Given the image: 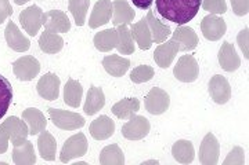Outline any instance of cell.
<instances>
[{
  "instance_id": "cell-22",
  "label": "cell",
  "mask_w": 249,
  "mask_h": 165,
  "mask_svg": "<svg viewBox=\"0 0 249 165\" xmlns=\"http://www.w3.org/2000/svg\"><path fill=\"white\" fill-rule=\"evenodd\" d=\"M134 17H136V13L126 0L112 1V24L114 25H129Z\"/></svg>"
},
{
  "instance_id": "cell-33",
  "label": "cell",
  "mask_w": 249,
  "mask_h": 165,
  "mask_svg": "<svg viewBox=\"0 0 249 165\" xmlns=\"http://www.w3.org/2000/svg\"><path fill=\"white\" fill-rule=\"evenodd\" d=\"M82 95H83V88L78 80L70 78L64 87V102L71 106L73 109L79 107L80 101H82Z\"/></svg>"
},
{
  "instance_id": "cell-23",
  "label": "cell",
  "mask_w": 249,
  "mask_h": 165,
  "mask_svg": "<svg viewBox=\"0 0 249 165\" xmlns=\"http://www.w3.org/2000/svg\"><path fill=\"white\" fill-rule=\"evenodd\" d=\"M22 120L27 122L29 128V135H39L42 131L46 130L47 121L45 119V114L35 107H28L22 112Z\"/></svg>"
},
{
  "instance_id": "cell-17",
  "label": "cell",
  "mask_w": 249,
  "mask_h": 165,
  "mask_svg": "<svg viewBox=\"0 0 249 165\" xmlns=\"http://www.w3.org/2000/svg\"><path fill=\"white\" fill-rule=\"evenodd\" d=\"M111 17H112V1L98 0L90 14L89 26L91 29H97L100 26L108 24L111 21Z\"/></svg>"
},
{
  "instance_id": "cell-14",
  "label": "cell",
  "mask_w": 249,
  "mask_h": 165,
  "mask_svg": "<svg viewBox=\"0 0 249 165\" xmlns=\"http://www.w3.org/2000/svg\"><path fill=\"white\" fill-rule=\"evenodd\" d=\"M60 77L55 73H46L37 81V94L46 101H55L60 95Z\"/></svg>"
},
{
  "instance_id": "cell-18",
  "label": "cell",
  "mask_w": 249,
  "mask_h": 165,
  "mask_svg": "<svg viewBox=\"0 0 249 165\" xmlns=\"http://www.w3.org/2000/svg\"><path fill=\"white\" fill-rule=\"evenodd\" d=\"M4 37H6V42L9 44L10 48L14 50V51L25 52L31 48L29 39L21 33V30L18 29V26L13 21H10L7 26H6Z\"/></svg>"
},
{
  "instance_id": "cell-27",
  "label": "cell",
  "mask_w": 249,
  "mask_h": 165,
  "mask_svg": "<svg viewBox=\"0 0 249 165\" xmlns=\"http://www.w3.org/2000/svg\"><path fill=\"white\" fill-rule=\"evenodd\" d=\"M37 149L39 154L46 161H54L55 160V153H57V142L55 138L50 132L42 131L39 138H37Z\"/></svg>"
},
{
  "instance_id": "cell-35",
  "label": "cell",
  "mask_w": 249,
  "mask_h": 165,
  "mask_svg": "<svg viewBox=\"0 0 249 165\" xmlns=\"http://www.w3.org/2000/svg\"><path fill=\"white\" fill-rule=\"evenodd\" d=\"M101 165H124V154L118 145H108L100 153Z\"/></svg>"
},
{
  "instance_id": "cell-41",
  "label": "cell",
  "mask_w": 249,
  "mask_h": 165,
  "mask_svg": "<svg viewBox=\"0 0 249 165\" xmlns=\"http://www.w3.org/2000/svg\"><path fill=\"white\" fill-rule=\"evenodd\" d=\"M231 9L235 15L244 17L249 13V0H231Z\"/></svg>"
},
{
  "instance_id": "cell-28",
  "label": "cell",
  "mask_w": 249,
  "mask_h": 165,
  "mask_svg": "<svg viewBox=\"0 0 249 165\" xmlns=\"http://www.w3.org/2000/svg\"><path fill=\"white\" fill-rule=\"evenodd\" d=\"M172 154H173V158L180 164H191L194 161V157H196L194 145L190 140H178L172 146Z\"/></svg>"
},
{
  "instance_id": "cell-30",
  "label": "cell",
  "mask_w": 249,
  "mask_h": 165,
  "mask_svg": "<svg viewBox=\"0 0 249 165\" xmlns=\"http://www.w3.org/2000/svg\"><path fill=\"white\" fill-rule=\"evenodd\" d=\"M13 161L16 165H32L36 163L35 149L32 142L25 140L22 145L14 146L13 150Z\"/></svg>"
},
{
  "instance_id": "cell-31",
  "label": "cell",
  "mask_w": 249,
  "mask_h": 165,
  "mask_svg": "<svg viewBox=\"0 0 249 165\" xmlns=\"http://www.w3.org/2000/svg\"><path fill=\"white\" fill-rule=\"evenodd\" d=\"M139 110H140V101L137 98H124L122 101L116 102L111 109V112L121 120H126L132 117Z\"/></svg>"
},
{
  "instance_id": "cell-40",
  "label": "cell",
  "mask_w": 249,
  "mask_h": 165,
  "mask_svg": "<svg viewBox=\"0 0 249 165\" xmlns=\"http://www.w3.org/2000/svg\"><path fill=\"white\" fill-rule=\"evenodd\" d=\"M245 163V153H244V149L237 146L234 148L229 153L227 158L224 160L223 165H244Z\"/></svg>"
},
{
  "instance_id": "cell-34",
  "label": "cell",
  "mask_w": 249,
  "mask_h": 165,
  "mask_svg": "<svg viewBox=\"0 0 249 165\" xmlns=\"http://www.w3.org/2000/svg\"><path fill=\"white\" fill-rule=\"evenodd\" d=\"M116 32H118V51L122 55H130L133 54L136 47H134L133 36L130 33V29L127 25L116 26Z\"/></svg>"
},
{
  "instance_id": "cell-13",
  "label": "cell",
  "mask_w": 249,
  "mask_h": 165,
  "mask_svg": "<svg viewBox=\"0 0 249 165\" xmlns=\"http://www.w3.org/2000/svg\"><path fill=\"white\" fill-rule=\"evenodd\" d=\"M209 95L214 104L226 105L231 99V86L222 75H214L209 80Z\"/></svg>"
},
{
  "instance_id": "cell-10",
  "label": "cell",
  "mask_w": 249,
  "mask_h": 165,
  "mask_svg": "<svg viewBox=\"0 0 249 165\" xmlns=\"http://www.w3.org/2000/svg\"><path fill=\"white\" fill-rule=\"evenodd\" d=\"M220 154V145L212 132L206 134L199 146V163L202 165H216L219 161Z\"/></svg>"
},
{
  "instance_id": "cell-6",
  "label": "cell",
  "mask_w": 249,
  "mask_h": 165,
  "mask_svg": "<svg viewBox=\"0 0 249 165\" xmlns=\"http://www.w3.org/2000/svg\"><path fill=\"white\" fill-rule=\"evenodd\" d=\"M0 128L4 130L9 135V139H11V143L14 146H19L27 140L29 135V128L27 122L16 116H10L4 121L0 124Z\"/></svg>"
},
{
  "instance_id": "cell-11",
  "label": "cell",
  "mask_w": 249,
  "mask_h": 165,
  "mask_svg": "<svg viewBox=\"0 0 249 165\" xmlns=\"http://www.w3.org/2000/svg\"><path fill=\"white\" fill-rule=\"evenodd\" d=\"M201 30H202V35L206 40L217 42L226 33L227 25H226V21L223 18L217 17L216 14H209L202 19Z\"/></svg>"
},
{
  "instance_id": "cell-12",
  "label": "cell",
  "mask_w": 249,
  "mask_h": 165,
  "mask_svg": "<svg viewBox=\"0 0 249 165\" xmlns=\"http://www.w3.org/2000/svg\"><path fill=\"white\" fill-rule=\"evenodd\" d=\"M43 25L46 30L54 33H67L71 29V21L68 15L60 10H52L43 13Z\"/></svg>"
},
{
  "instance_id": "cell-8",
  "label": "cell",
  "mask_w": 249,
  "mask_h": 165,
  "mask_svg": "<svg viewBox=\"0 0 249 165\" xmlns=\"http://www.w3.org/2000/svg\"><path fill=\"white\" fill-rule=\"evenodd\" d=\"M13 72L21 81H31L39 75L40 63L32 55H24L13 63Z\"/></svg>"
},
{
  "instance_id": "cell-9",
  "label": "cell",
  "mask_w": 249,
  "mask_h": 165,
  "mask_svg": "<svg viewBox=\"0 0 249 165\" xmlns=\"http://www.w3.org/2000/svg\"><path fill=\"white\" fill-rule=\"evenodd\" d=\"M43 11L39 6H29L19 14V22L22 25V29L29 36H36L39 33L40 28L43 25Z\"/></svg>"
},
{
  "instance_id": "cell-5",
  "label": "cell",
  "mask_w": 249,
  "mask_h": 165,
  "mask_svg": "<svg viewBox=\"0 0 249 165\" xmlns=\"http://www.w3.org/2000/svg\"><path fill=\"white\" fill-rule=\"evenodd\" d=\"M173 75L181 83H194L199 76V65L193 55H183L178 58Z\"/></svg>"
},
{
  "instance_id": "cell-26",
  "label": "cell",
  "mask_w": 249,
  "mask_h": 165,
  "mask_svg": "<svg viewBox=\"0 0 249 165\" xmlns=\"http://www.w3.org/2000/svg\"><path fill=\"white\" fill-rule=\"evenodd\" d=\"M103 66L108 75L112 77H122L130 68V61L127 58H122L121 55H107L103 60Z\"/></svg>"
},
{
  "instance_id": "cell-32",
  "label": "cell",
  "mask_w": 249,
  "mask_h": 165,
  "mask_svg": "<svg viewBox=\"0 0 249 165\" xmlns=\"http://www.w3.org/2000/svg\"><path fill=\"white\" fill-rule=\"evenodd\" d=\"M39 47L45 54H57L64 47V39L54 32L46 30L39 37Z\"/></svg>"
},
{
  "instance_id": "cell-24",
  "label": "cell",
  "mask_w": 249,
  "mask_h": 165,
  "mask_svg": "<svg viewBox=\"0 0 249 165\" xmlns=\"http://www.w3.org/2000/svg\"><path fill=\"white\" fill-rule=\"evenodd\" d=\"M147 24L150 26V32H151L152 36V43L160 44L163 42H166V39L172 35V29H170L169 25H165L162 24L158 18L154 15L152 11H148L147 14Z\"/></svg>"
},
{
  "instance_id": "cell-38",
  "label": "cell",
  "mask_w": 249,
  "mask_h": 165,
  "mask_svg": "<svg viewBox=\"0 0 249 165\" xmlns=\"http://www.w3.org/2000/svg\"><path fill=\"white\" fill-rule=\"evenodd\" d=\"M155 72H154V68L152 66H148V65H140L137 68H134L132 72H130V80L136 83V84H142V83H147L150 81L152 77H154Z\"/></svg>"
},
{
  "instance_id": "cell-1",
  "label": "cell",
  "mask_w": 249,
  "mask_h": 165,
  "mask_svg": "<svg viewBox=\"0 0 249 165\" xmlns=\"http://www.w3.org/2000/svg\"><path fill=\"white\" fill-rule=\"evenodd\" d=\"M202 0H155V7L160 17L178 25H186L194 19Z\"/></svg>"
},
{
  "instance_id": "cell-44",
  "label": "cell",
  "mask_w": 249,
  "mask_h": 165,
  "mask_svg": "<svg viewBox=\"0 0 249 165\" xmlns=\"http://www.w3.org/2000/svg\"><path fill=\"white\" fill-rule=\"evenodd\" d=\"M9 149V135L4 130L0 128V154L6 153Z\"/></svg>"
},
{
  "instance_id": "cell-16",
  "label": "cell",
  "mask_w": 249,
  "mask_h": 165,
  "mask_svg": "<svg viewBox=\"0 0 249 165\" xmlns=\"http://www.w3.org/2000/svg\"><path fill=\"white\" fill-rule=\"evenodd\" d=\"M178 52V44L170 39V40H166L163 43H160L157 48H155V52H154V60L157 62V65L162 68V69H168L173 60L176 58Z\"/></svg>"
},
{
  "instance_id": "cell-46",
  "label": "cell",
  "mask_w": 249,
  "mask_h": 165,
  "mask_svg": "<svg viewBox=\"0 0 249 165\" xmlns=\"http://www.w3.org/2000/svg\"><path fill=\"white\" fill-rule=\"evenodd\" d=\"M14 1H16V4H18V6H22V4H25L28 1H31V0H14Z\"/></svg>"
},
{
  "instance_id": "cell-39",
  "label": "cell",
  "mask_w": 249,
  "mask_h": 165,
  "mask_svg": "<svg viewBox=\"0 0 249 165\" xmlns=\"http://www.w3.org/2000/svg\"><path fill=\"white\" fill-rule=\"evenodd\" d=\"M201 7L205 11H209L211 14H224L227 11L226 0H202Z\"/></svg>"
},
{
  "instance_id": "cell-25",
  "label": "cell",
  "mask_w": 249,
  "mask_h": 165,
  "mask_svg": "<svg viewBox=\"0 0 249 165\" xmlns=\"http://www.w3.org/2000/svg\"><path fill=\"white\" fill-rule=\"evenodd\" d=\"M106 105V95L104 91L100 87L91 86L89 88V92L86 96V102L83 105V112L88 116H93L100 112Z\"/></svg>"
},
{
  "instance_id": "cell-37",
  "label": "cell",
  "mask_w": 249,
  "mask_h": 165,
  "mask_svg": "<svg viewBox=\"0 0 249 165\" xmlns=\"http://www.w3.org/2000/svg\"><path fill=\"white\" fill-rule=\"evenodd\" d=\"M90 0H70L68 10L73 15V19L78 26H83L86 22V15L89 11Z\"/></svg>"
},
{
  "instance_id": "cell-19",
  "label": "cell",
  "mask_w": 249,
  "mask_h": 165,
  "mask_svg": "<svg viewBox=\"0 0 249 165\" xmlns=\"http://www.w3.org/2000/svg\"><path fill=\"white\" fill-rule=\"evenodd\" d=\"M90 135L93 139L106 140L111 138L115 132V122L112 121L108 116H100L94 121H91L89 127Z\"/></svg>"
},
{
  "instance_id": "cell-4",
  "label": "cell",
  "mask_w": 249,
  "mask_h": 165,
  "mask_svg": "<svg viewBox=\"0 0 249 165\" xmlns=\"http://www.w3.org/2000/svg\"><path fill=\"white\" fill-rule=\"evenodd\" d=\"M151 130V124L144 117L133 114L129 117V121L122 125V135L129 140H142L144 139Z\"/></svg>"
},
{
  "instance_id": "cell-15",
  "label": "cell",
  "mask_w": 249,
  "mask_h": 165,
  "mask_svg": "<svg viewBox=\"0 0 249 165\" xmlns=\"http://www.w3.org/2000/svg\"><path fill=\"white\" fill-rule=\"evenodd\" d=\"M172 39L178 44V51L188 52L196 50V45L199 44V39L196 30L190 26L180 25L172 33Z\"/></svg>"
},
{
  "instance_id": "cell-2",
  "label": "cell",
  "mask_w": 249,
  "mask_h": 165,
  "mask_svg": "<svg viewBox=\"0 0 249 165\" xmlns=\"http://www.w3.org/2000/svg\"><path fill=\"white\" fill-rule=\"evenodd\" d=\"M47 112L50 116V120L60 130L75 131L82 128L86 124L85 119L79 113H75V112L60 110V109H54V107H49Z\"/></svg>"
},
{
  "instance_id": "cell-21",
  "label": "cell",
  "mask_w": 249,
  "mask_h": 165,
  "mask_svg": "<svg viewBox=\"0 0 249 165\" xmlns=\"http://www.w3.org/2000/svg\"><path fill=\"white\" fill-rule=\"evenodd\" d=\"M130 33L133 36V40L139 44L140 50H150L152 45V36L150 32V26L147 24V19L142 18L139 22L129 25Z\"/></svg>"
},
{
  "instance_id": "cell-20",
  "label": "cell",
  "mask_w": 249,
  "mask_h": 165,
  "mask_svg": "<svg viewBox=\"0 0 249 165\" xmlns=\"http://www.w3.org/2000/svg\"><path fill=\"white\" fill-rule=\"evenodd\" d=\"M219 63L226 72H235L241 66V60L235 51V47L229 42H224L219 50Z\"/></svg>"
},
{
  "instance_id": "cell-45",
  "label": "cell",
  "mask_w": 249,
  "mask_h": 165,
  "mask_svg": "<svg viewBox=\"0 0 249 165\" xmlns=\"http://www.w3.org/2000/svg\"><path fill=\"white\" fill-rule=\"evenodd\" d=\"M154 0H133V4L140 10H148L151 7Z\"/></svg>"
},
{
  "instance_id": "cell-29",
  "label": "cell",
  "mask_w": 249,
  "mask_h": 165,
  "mask_svg": "<svg viewBox=\"0 0 249 165\" xmlns=\"http://www.w3.org/2000/svg\"><path fill=\"white\" fill-rule=\"evenodd\" d=\"M93 44L101 52H109L118 45V32L116 29H106L94 36Z\"/></svg>"
},
{
  "instance_id": "cell-43",
  "label": "cell",
  "mask_w": 249,
  "mask_h": 165,
  "mask_svg": "<svg viewBox=\"0 0 249 165\" xmlns=\"http://www.w3.org/2000/svg\"><path fill=\"white\" fill-rule=\"evenodd\" d=\"M13 14V9H11V4H10V0H0V25L11 17Z\"/></svg>"
},
{
  "instance_id": "cell-42",
  "label": "cell",
  "mask_w": 249,
  "mask_h": 165,
  "mask_svg": "<svg viewBox=\"0 0 249 165\" xmlns=\"http://www.w3.org/2000/svg\"><path fill=\"white\" fill-rule=\"evenodd\" d=\"M237 40H238V44H240V48L242 50V52H244V58L248 60V28H245V29L241 30L240 33H238Z\"/></svg>"
},
{
  "instance_id": "cell-3",
  "label": "cell",
  "mask_w": 249,
  "mask_h": 165,
  "mask_svg": "<svg viewBox=\"0 0 249 165\" xmlns=\"http://www.w3.org/2000/svg\"><path fill=\"white\" fill-rule=\"evenodd\" d=\"M88 148H89V145H88V139H86L85 134L78 132L65 140L61 149V153H60V161L70 163L73 158L83 157L88 153Z\"/></svg>"
},
{
  "instance_id": "cell-36",
  "label": "cell",
  "mask_w": 249,
  "mask_h": 165,
  "mask_svg": "<svg viewBox=\"0 0 249 165\" xmlns=\"http://www.w3.org/2000/svg\"><path fill=\"white\" fill-rule=\"evenodd\" d=\"M13 101V87L7 78L0 75V120L7 113Z\"/></svg>"
},
{
  "instance_id": "cell-7",
  "label": "cell",
  "mask_w": 249,
  "mask_h": 165,
  "mask_svg": "<svg viewBox=\"0 0 249 165\" xmlns=\"http://www.w3.org/2000/svg\"><path fill=\"white\" fill-rule=\"evenodd\" d=\"M144 105H145V110L148 113L154 114V116H160L169 109L170 96L165 90L154 87L150 90V92L145 96Z\"/></svg>"
}]
</instances>
